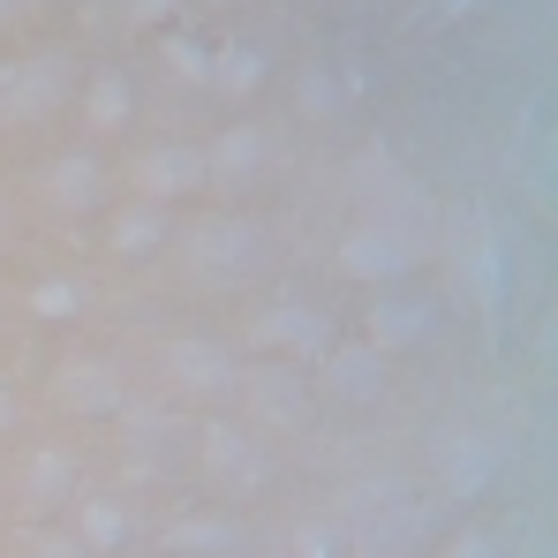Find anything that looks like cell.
Masks as SVG:
<instances>
[{"mask_svg": "<svg viewBox=\"0 0 558 558\" xmlns=\"http://www.w3.org/2000/svg\"><path fill=\"white\" fill-rule=\"evenodd\" d=\"M129 415V408H121ZM174 453V423L167 415H129V468L136 475H159V461Z\"/></svg>", "mask_w": 558, "mask_h": 558, "instance_id": "obj_23", "label": "cell"}, {"mask_svg": "<svg viewBox=\"0 0 558 558\" xmlns=\"http://www.w3.org/2000/svg\"><path fill=\"white\" fill-rule=\"evenodd\" d=\"M136 121V84H129V69H98L92 84H84V129L92 136H113V129H129Z\"/></svg>", "mask_w": 558, "mask_h": 558, "instance_id": "obj_20", "label": "cell"}, {"mask_svg": "<svg viewBox=\"0 0 558 558\" xmlns=\"http://www.w3.org/2000/svg\"><path fill=\"white\" fill-rule=\"evenodd\" d=\"M92 302H98L92 279H76V272H46L23 287V310L46 317V325H76V317H92Z\"/></svg>", "mask_w": 558, "mask_h": 558, "instance_id": "obj_19", "label": "cell"}, {"mask_svg": "<svg viewBox=\"0 0 558 558\" xmlns=\"http://www.w3.org/2000/svg\"><path fill=\"white\" fill-rule=\"evenodd\" d=\"M23 8H31V0H0V31H8V23H15Z\"/></svg>", "mask_w": 558, "mask_h": 558, "instance_id": "obj_32", "label": "cell"}, {"mask_svg": "<svg viewBox=\"0 0 558 558\" xmlns=\"http://www.w3.org/2000/svg\"><path fill=\"white\" fill-rule=\"evenodd\" d=\"M196 461L211 483H227V490H265V446L250 438V430H234V423H204L196 430Z\"/></svg>", "mask_w": 558, "mask_h": 558, "instance_id": "obj_11", "label": "cell"}, {"mask_svg": "<svg viewBox=\"0 0 558 558\" xmlns=\"http://www.w3.org/2000/svg\"><path fill=\"white\" fill-rule=\"evenodd\" d=\"M265 76H272V53H265L257 38H227V46H211V92H219V98H257Z\"/></svg>", "mask_w": 558, "mask_h": 558, "instance_id": "obj_18", "label": "cell"}, {"mask_svg": "<svg viewBox=\"0 0 558 558\" xmlns=\"http://www.w3.org/2000/svg\"><path fill=\"white\" fill-rule=\"evenodd\" d=\"M204 8H234V0H204Z\"/></svg>", "mask_w": 558, "mask_h": 558, "instance_id": "obj_34", "label": "cell"}, {"mask_svg": "<svg viewBox=\"0 0 558 558\" xmlns=\"http://www.w3.org/2000/svg\"><path fill=\"white\" fill-rule=\"evenodd\" d=\"M23 513H53V506H69L76 498V453L69 446H38L31 461H23Z\"/></svg>", "mask_w": 558, "mask_h": 558, "instance_id": "obj_16", "label": "cell"}, {"mask_svg": "<svg viewBox=\"0 0 558 558\" xmlns=\"http://www.w3.org/2000/svg\"><path fill=\"white\" fill-rule=\"evenodd\" d=\"M475 8H490V0H438V15H446V23H461V15H475Z\"/></svg>", "mask_w": 558, "mask_h": 558, "instance_id": "obj_31", "label": "cell"}, {"mask_svg": "<svg viewBox=\"0 0 558 558\" xmlns=\"http://www.w3.org/2000/svg\"><path fill=\"white\" fill-rule=\"evenodd\" d=\"M159 544H167L174 558H234V551H242V521H234V513L196 506V513H182V521H167V529H159Z\"/></svg>", "mask_w": 558, "mask_h": 558, "instance_id": "obj_14", "label": "cell"}, {"mask_svg": "<svg viewBox=\"0 0 558 558\" xmlns=\"http://www.w3.org/2000/svg\"><path fill=\"white\" fill-rule=\"evenodd\" d=\"M167 385L182 400H242V355L219 332H174L167 340Z\"/></svg>", "mask_w": 558, "mask_h": 558, "instance_id": "obj_3", "label": "cell"}, {"mask_svg": "<svg viewBox=\"0 0 558 558\" xmlns=\"http://www.w3.org/2000/svg\"><path fill=\"white\" fill-rule=\"evenodd\" d=\"M23 423V400H15V385H0V430H15Z\"/></svg>", "mask_w": 558, "mask_h": 558, "instance_id": "obj_30", "label": "cell"}, {"mask_svg": "<svg viewBox=\"0 0 558 558\" xmlns=\"http://www.w3.org/2000/svg\"><path fill=\"white\" fill-rule=\"evenodd\" d=\"M453 265H461V279L475 287V302L498 317V310H506V242H498V227H490L483 204H468L461 219H453Z\"/></svg>", "mask_w": 558, "mask_h": 558, "instance_id": "obj_7", "label": "cell"}, {"mask_svg": "<svg viewBox=\"0 0 558 558\" xmlns=\"http://www.w3.org/2000/svg\"><path fill=\"white\" fill-rule=\"evenodd\" d=\"M69 536H76V544H84L92 558H113V551H129V536H136V513H129V498L84 490V498H76V521H69Z\"/></svg>", "mask_w": 558, "mask_h": 558, "instance_id": "obj_13", "label": "cell"}, {"mask_svg": "<svg viewBox=\"0 0 558 558\" xmlns=\"http://www.w3.org/2000/svg\"><path fill=\"white\" fill-rule=\"evenodd\" d=\"M242 392H250V408H257L265 423H294V415H302V377H294V363H287V371H279V363L242 371Z\"/></svg>", "mask_w": 558, "mask_h": 558, "instance_id": "obj_21", "label": "cell"}, {"mask_svg": "<svg viewBox=\"0 0 558 558\" xmlns=\"http://www.w3.org/2000/svg\"><path fill=\"white\" fill-rule=\"evenodd\" d=\"M174 15H182V0H121L129 31H174Z\"/></svg>", "mask_w": 558, "mask_h": 558, "instance_id": "obj_27", "label": "cell"}, {"mask_svg": "<svg viewBox=\"0 0 558 558\" xmlns=\"http://www.w3.org/2000/svg\"><path fill=\"white\" fill-rule=\"evenodd\" d=\"M446 483H453V498H483L498 483V438H453Z\"/></svg>", "mask_w": 558, "mask_h": 558, "instance_id": "obj_22", "label": "cell"}, {"mask_svg": "<svg viewBox=\"0 0 558 558\" xmlns=\"http://www.w3.org/2000/svg\"><path fill=\"white\" fill-rule=\"evenodd\" d=\"M46 400L69 408V415H121V408H129V385H121V371H113L106 355L76 348V355H61V371H53V385H46Z\"/></svg>", "mask_w": 558, "mask_h": 558, "instance_id": "obj_8", "label": "cell"}, {"mask_svg": "<svg viewBox=\"0 0 558 558\" xmlns=\"http://www.w3.org/2000/svg\"><path fill=\"white\" fill-rule=\"evenodd\" d=\"M76 98L69 53H15L0 61V129H38Z\"/></svg>", "mask_w": 558, "mask_h": 558, "instance_id": "obj_2", "label": "cell"}, {"mask_svg": "<svg viewBox=\"0 0 558 558\" xmlns=\"http://www.w3.org/2000/svg\"><path fill=\"white\" fill-rule=\"evenodd\" d=\"M159 61L182 76L189 92H211V46H204V38H189V31H167V38H159Z\"/></svg>", "mask_w": 558, "mask_h": 558, "instance_id": "obj_25", "label": "cell"}, {"mask_svg": "<svg viewBox=\"0 0 558 558\" xmlns=\"http://www.w3.org/2000/svg\"><path fill=\"white\" fill-rule=\"evenodd\" d=\"M287 551H294V558H348V551H355V536H348V521H332V513H310V521H294Z\"/></svg>", "mask_w": 558, "mask_h": 558, "instance_id": "obj_24", "label": "cell"}, {"mask_svg": "<svg viewBox=\"0 0 558 558\" xmlns=\"http://www.w3.org/2000/svg\"><path fill=\"white\" fill-rule=\"evenodd\" d=\"M38 204L46 211H61V219H92L106 211V159H98L92 144H69V151H53L46 167H38Z\"/></svg>", "mask_w": 558, "mask_h": 558, "instance_id": "obj_5", "label": "cell"}, {"mask_svg": "<svg viewBox=\"0 0 558 558\" xmlns=\"http://www.w3.org/2000/svg\"><path fill=\"white\" fill-rule=\"evenodd\" d=\"M265 265H272V242L257 219H204L182 242V272L196 287H250L265 279Z\"/></svg>", "mask_w": 558, "mask_h": 558, "instance_id": "obj_1", "label": "cell"}, {"mask_svg": "<svg viewBox=\"0 0 558 558\" xmlns=\"http://www.w3.org/2000/svg\"><path fill=\"white\" fill-rule=\"evenodd\" d=\"M408 265H415V242L392 219H363L340 234V272L348 279H408Z\"/></svg>", "mask_w": 558, "mask_h": 558, "instance_id": "obj_12", "label": "cell"}, {"mask_svg": "<svg viewBox=\"0 0 558 558\" xmlns=\"http://www.w3.org/2000/svg\"><path fill=\"white\" fill-rule=\"evenodd\" d=\"M0 242H8V196H0Z\"/></svg>", "mask_w": 558, "mask_h": 558, "instance_id": "obj_33", "label": "cell"}, {"mask_svg": "<svg viewBox=\"0 0 558 558\" xmlns=\"http://www.w3.org/2000/svg\"><path fill=\"white\" fill-rule=\"evenodd\" d=\"M317 371H325V392H332V400L377 408L385 385H392V355H377L371 340H332V348L317 355Z\"/></svg>", "mask_w": 558, "mask_h": 558, "instance_id": "obj_10", "label": "cell"}, {"mask_svg": "<svg viewBox=\"0 0 558 558\" xmlns=\"http://www.w3.org/2000/svg\"><path fill=\"white\" fill-rule=\"evenodd\" d=\"M265 363H317L340 332H332V317H317L310 302H265L257 317H250V332H242Z\"/></svg>", "mask_w": 558, "mask_h": 558, "instance_id": "obj_4", "label": "cell"}, {"mask_svg": "<svg viewBox=\"0 0 558 558\" xmlns=\"http://www.w3.org/2000/svg\"><path fill=\"white\" fill-rule=\"evenodd\" d=\"M265 167H272V136L257 121H234V129H219L204 144V189L211 196H250L265 182Z\"/></svg>", "mask_w": 558, "mask_h": 558, "instance_id": "obj_6", "label": "cell"}, {"mask_svg": "<svg viewBox=\"0 0 558 558\" xmlns=\"http://www.w3.org/2000/svg\"><path fill=\"white\" fill-rule=\"evenodd\" d=\"M446 558H506V551H498V536H490V529H461V536L446 544Z\"/></svg>", "mask_w": 558, "mask_h": 558, "instance_id": "obj_29", "label": "cell"}, {"mask_svg": "<svg viewBox=\"0 0 558 558\" xmlns=\"http://www.w3.org/2000/svg\"><path fill=\"white\" fill-rule=\"evenodd\" d=\"M129 182H136V196H151V204H182V196L204 189V144L167 136V144L136 151V159H129Z\"/></svg>", "mask_w": 558, "mask_h": 558, "instance_id": "obj_9", "label": "cell"}, {"mask_svg": "<svg viewBox=\"0 0 558 558\" xmlns=\"http://www.w3.org/2000/svg\"><path fill=\"white\" fill-rule=\"evenodd\" d=\"M363 340H371L377 355H408V348H423V340H430V310H423V302L385 294L371 317H363Z\"/></svg>", "mask_w": 558, "mask_h": 558, "instance_id": "obj_17", "label": "cell"}, {"mask_svg": "<svg viewBox=\"0 0 558 558\" xmlns=\"http://www.w3.org/2000/svg\"><path fill=\"white\" fill-rule=\"evenodd\" d=\"M167 234H174V204L136 196V204L106 211V250L113 257H151V250H167Z\"/></svg>", "mask_w": 558, "mask_h": 558, "instance_id": "obj_15", "label": "cell"}, {"mask_svg": "<svg viewBox=\"0 0 558 558\" xmlns=\"http://www.w3.org/2000/svg\"><path fill=\"white\" fill-rule=\"evenodd\" d=\"M340 98H348V76H332L325 61H310V69L294 76V106H302L310 121H332V113H340Z\"/></svg>", "mask_w": 558, "mask_h": 558, "instance_id": "obj_26", "label": "cell"}, {"mask_svg": "<svg viewBox=\"0 0 558 558\" xmlns=\"http://www.w3.org/2000/svg\"><path fill=\"white\" fill-rule=\"evenodd\" d=\"M23 558H92V551H84L69 529H31V536H23Z\"/></svg>", "mask_w": 558, "mask_h": 558, "instance_id": "obj_28", "label": "cell"}]
</instances>
